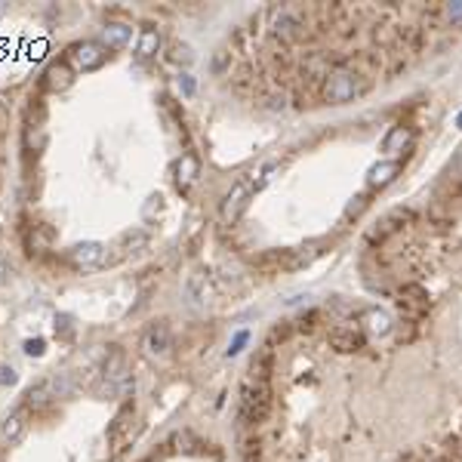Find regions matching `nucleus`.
Returning <instances> with one entry per match:
<instances>
[{"label": "nucleus", "mask_w": 462, "mask_h": 462, "mask_svg": "<svg viewBox=\"0 0 462 462\" xmlns=\"http://www.w3.org/2000/svg\"><path fill=\"white\" fill-rule=\"evenodd\" d=\"M71 80H74V74H71V68H68L65 62H56V65H50V68H46V74H43V87L50 90V92L68 90V87H71Z\"/></svg>", "instance_id": "nucleus-8"}, {"label": "nucleus", "mask_w": 462, "mask_h": 462, "mask_svg": "<svg viewBox=\"0 0 462 462\" xmlns=\"http://www.w3.org/2000/svg\"><path fill=\"white\" fill-rule=\"evenodd\" d=\"M398 169H400V164H395V160H382V164H376L373 169H370V185H388L391 179L398 176Z\"/></svg>", "instance_id": "nucleus-13"}, {"label": "nucleus", "mask_w": 462, "mask_h": 462, "mask_svg": "<svg viewBox=\"0 0 462 462\" xmlns=\"http://www.w3.org/2000/svg\"><path fill=\"white\" fill-rule=\"evenodd\" d=\"M56 333L71 336V321H68V318H59V321H56Z\"/></svg>", "instance_id": "nucleus-19"}, {"label": "nucleus", "mask_w": 462, "mask_h": 462, "mask_svg": "<svg viewBox=\"0 0 462 462\" xmlns=\"http://www.w3.org/2000/svg\"><path fill=\"white\" fill-rule=\"evenodd\" d=\"M0 462H4V459H0Z\"/></svg>", "instance_id": "nucleus-23"}, {"label": "nucleus", "mask_w": 462, "mask_h": 462, "mask_svg": "<svg viewBox=\"0 0 462 462\" xmlns=\"http://www.w3.org/2000/svg\"><path fill=\"white\" fill-rule=\"evenodd\" d=\"M176 62H188L191 56H188V50H185V46H176V56H173Z\"/></svg>", "instance_id": "nucleus-22"}, {"label": "nucleus", "mask_w": 462, "mask_h": 462, "mask_svg": "<svg viewBox=\"0 0 462 462\" xmlns=\"http://www.w3.org/2000/svg\"><path fill=\"white\" fill-rule=\"evenodd\" d=\"M25 428H28V410H25V407H19V410H13V413L4 419V426H0V435H4L10 444H15V441H22Z\"/></svg>", "instance_id": "nucleus-9"}, {"label": "nucleus", "mask_w": 462, "mask_h": 462, "mask_svg": "<svg viewBox=\"0 0 462 462\" xmlns=\"http://www.w3.org/2000/svg\"><path fill=\"white\" fill-rule=\"evenodd\" d=\"M364 318H367V330H370V333L385 336V333L391 330V318H388L385 312H376V308H373V312H367Z\"/></svg>", "instance_id": "nucleus-15"}, {"label": "nucleus", "mask_w": 462, "mask_h": 462, "mask_svg": "<svg viewBox=\"0 0 462 462\" xmlns=\"http://www.w3.org/2000/svg\"><path fill=\"white\" fill-rule=\"evenodd\" d=\"M105 256H108L105 244H96V241H83V244L71 246V253H68L71 265H77V268H99V265H105Z\"/></svg>", "instance_id": "nucleus-4"}, {"label": "nucleus", "mask_w": 462, "mask_h": 462, "mask_svg": "<svg viewBox=\"0 0 462 462\" xmlns=\"http://www.w3.org/2000/svg\"><path fill=\"white\" fill-rule=\"evenodd\" d=\"M158 50H160V34H158V31H154L151 25L142 28V34H139V43H136V56H139V59H151Z\"/></svg>", "instance_id": "nucleus-12"}, {"label": "nucleus", "mask_w": 462, "mask_h": 462, "mask_svg": "<svg viewBox=\"0 0 462 462\" xmlns=\"http://www.w3.org/2000/svg\"><path fill=\"white\" fill-rule=\"evenodd\" d=\"M59 395H62L59 379H43L25 391V404L22 407H25V410H43V407H50L52 398H59Z\"/></svg>", "instance_id": "nucleus-5"}, {"label": "nucleus", "mask_w": 462, "mask_h": 462, "mask_svg": "<svg viewBox=\"0 0 462 462\" xmlns=\"http://www.w3.org/2000/svg\"><path fill=\"white\" fill-rule=\"evenodd\" d=\"M25 351L31 354V358H41V354H43V339H28Z\"/></svg>", "instance_id": "nucleus-17"}, {"label": "nucleus", "mask_w": 462, "mask_h": 462, "mask_svg": "<svg viewBox=\"0 0 462 462\" xmlns=\"http://www.w3.org/2000/svg\"><path fill=\"white\" fill-rule=\"evenodd\" d=\"M360 92H367V77L351 71V68H336L323 80V99L327 102H349Z\"/></svg>", "instance_id": "nucleus-1"}, {"label": "nucleus", "mask_w": 462, "mask_h": 462, "mask_svg": "<svg viewBox=\"0 0 462 462\" xmlns=\"http://www.w3.org/2000/svg\"><path fill=\"white\" fill-rule=\"evenodd\" d=\"M142 349H145V354H151V358H164V354L169 351V327H167V321H158V323H151V327L145 330Z\"/></svg>", "instance_id": "nucleus-6"}, {"label": "nucleus", "mask_w": 462, "mask_h": 462, "mask_svg": "<svg viewBox=\"0 0 462 462\" xmlns=\"http://www.w3.org/2000/svg\"><path fill=\"white\" fill-rule=\"evenodd\" d=\"M130 37H133V28L120 25V22H111V25L102 28V41H105L108 50H123V46L130 43Z\"/></svg>", "instance_id": "nucleus-11"}, {"label": "nucleus", "mask_w": 462, "mask_h": 462, "mask_svg": "<svg viewBox=\"0 0 462 462\" xmlns=\"http://www.w3.org/2000/svg\"><path fill=\"white\" fill-rule=\"evenodd\" d=\"M185 293H188V299H191L195 305L204 302V299H206V293H204V277H200V274L191 277V281L185 284Z\"/></svg>", "instance_id": "nucleus-16"}, {"label": "nucleus", "mask_w": 462, "mask_h": 462, "mask_svg": "<svg viewBox=\"0 0 462 462\" xmlns=\"http://www.w3.org/2000/svg\"><path fill=\"white\" fill-rule=\"evenodd\" d=\"M105 56H108L105 46H102V43H96V41L74 43V46H71V52H68V59L74 62L77 71H96V68L105 62Z\"/></svg>", "instance_id": "nucleus-3"}, {"label": "nucleus", "mask_w": 462, "mask_h": 462, "mask_svg": "<svg viewBox=\"0 0 462 462\" xmlns=\"http://www.w3.org/2000/svg\"><path fill=\"white\" fill-rule=\"evenodd\" d=\"M13 382H15V370L0 364V385H13Z\"/></svg>", "instance_id": "nucleus-18"}, {"label": "nucleus", "mask_w": 462, "mask_h": 462, "mask_svg": "<svg viewBox=\"0 0 462 462\" xmlns=\"http://www.w3.org/2000/svg\"><path fill=\"white\" fill-rule=\"evenodd\" d=\"M182 90L188 92V96H191V92H195V80H191L188 74H182Z\"/></svg>", "instance_id": "nucleus-21"}, {"label": "nucleus", "mask_w": 462, "mask_h": 462, "mask_svg": "<svg viewBox=\"0 0 462 462\" xmlns=\"http://www.w3.org/2000/svg\"><path fill=\"white\" fill-rule=\"evenodd\" d=\"M407 142H410V130H407V127H391V133L385 136V142H382V151L385 154H398V151H404Z\"/></svg>", "instance_id": "nucleus-14"}, {"label": "nucleus", "mask_w": 462, "mask_h": 462, "mask_svg": "<svg viewBox=\"0 0 462 462\" xmlns=\"http://www.w3.org/2000/svg\"><path fill=\"white\" fill-rule=\"evenodd\" d=\"M244 342H246V333H237V336H234V342H231V349H228V354H237Z\"/></svg>", "instance_id": "nucleus-20"}, {"label": "nucleus", "mask_w": 462, "mask_h": 462, "mask_svg": "<svg viewBox=\"0 0 462 462\" xmlns=\"http://www.w3.org/2000/svg\"><path fill=\"white\" fill-rule=\"evenodd\" d=\"M253 188H256V179H244L225 195V200H222V219H225L228 225H234V222L241 219V213L246 206V197L253 195Z\"/></svg>", "instance_id": "nucleus-2"}, {"label": "nucleus", "mask_w": 462, "mask_h": 462, "mask_svg": "<svg viewBox=\"0 0 462 462\" xmlns=\"http://www.w3.org/2000/svg\"><path fill=\"white\" fill-rule=\"evenodd\" d=\"M200 173V164L195 154H182L179 160H176V185H179V191H188L191 185H195Z\"/></svg>", "instance_id": "nucleus-10"}, {"label": "nucleus", "mask_w": 462, "mask_h": 462, "mask_svg": "<svg viewBox=\"0 0 462 462\" xmlns=\"http://www.w3.org/2000/svg\"><path fill=\"white\" fill-rule=\"evenodd\" d=\"M133 416H136V407L130 404H123L120 410H118V416H114V422H111V428H108V441L114 444V450H120V444H123V438H127V431H130V426H133Z\"/></svg>", "instance_id": "nucleus-7"}]
</instances>
